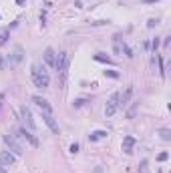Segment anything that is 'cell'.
Returning a JSON list of instances; mask_svg holds the SVG:
<instances>
[{"label":"cell","mask_w":171,"mask_h":173,"mask_svg":"<svg viewBox=\"0 0 171 173\" xmlns=\"http://www.w3.org/2000/svg\"><path fill=\"white\" fill-rule=\"evenodd\" d=\"M30 77H32L34 87H38V89H46V87H48V83H50L48 70H46V67H45V65H40V62H34V65H32Z\"/></svg>","instance_id":"6da1fadb"},{"label":"cell","mask_w":171,"mask_h":173,"mask_svg":"<svg viewBox=\"0 0 171 173\" xmlns=\"http://www.w3.org/2000/svg\"><path fill=\"white\" fill-rule=\"evenodd\" d=\"M2 141L6 143V147H8L14 155H22V153H24V145L14 137L12 133H4V135H2Z\"/></svg>","instance_id":"7a4b0ae2"},{"label":"cell","mask_w":171,"mask_h":173,"mask_svg":"<svg viewBox=\"0 0 171 173\" xmlns=\"http://www.w3.org/2000/svg\"><path fill=\"white\" fill-rule=\"evenodd\" d=\"M14 137L18 139V141H26L28 145H32V147H38V139L34 137V133H30L28 129H18L16 133H14Z\"/></svg>","instance_id":"3957f363"},{"label":"cell","mask_w":171,"mask_h":173,"mask_svg":"<svg viewBox=\"0 0 171 173\" xmlns=\"http://www.w3.org/2000/svg\"><path fill=\"white\" fill-rule=\"evenodd\" d=\"M20 117H22V123H24V129H28L30 133H36V123L32 119V113L28 107H22L20 109Z\"/></svg>","instance_id":"277c9868"},{"label":"cell","mask_w":171,"mask_h":173,"mask_svg":"<svg viewBox=\"0 0 171 173\" xmlns=\"http://www.w3.org/2000/svg\"><path fill=\"white\" fill-rule=\"evenodd\" d=\"M68 62H70V57H68L67 52H60L57 57V60H55V69L65 77L67 75V70H68Z\"/></svg>","instance_id":"5b68a950"},{"label":"cell","mask_w":171,"mask_h":173,"mask_svg":"<svg viewBox=\"0 0 171 173\" xmlns=\"http://www.w3.org/2000/svg\"><path fill=\"white\" fill-rule=\"evenodd\" d=\"M119 111V93H113V97L109 99V103L105 107V117H113Z\"/></svg>","instance_id":"8992f818"},{"label":"cell","mask_w":171,"mask_h":173,"mask_svg":"<svg viewBox=\"0 0 171 173\" xmlns=\"http://www.w3.org/2000/svg\"><path fill=\"white\" fill-rule=\"evenodd\" d=\"M22 58H24V48L16 45L14 48H12L10 57H8V62H10V67H16L18 62H22Z\"/></svg>","instance_id":"52a82bcc"},{"label":"cell","mask_w":171,"mask_h":173,"mask_svg":"<svg viewBox=\"0 0 171 173\" xmlns=\"http://www.w3.org/2000/svg\"><path fill=\"white\" fill-rule=\"evenodd\" d=\"M131 97H133V85H127L125 93H119V107H123V109H125L127 103L131 101Z\"/></svg>","instance_id":"ba28073f"},{"label":"cell","mask_w":171,"mask_h":173,"mask_svg":"<svg viewBox=\"0 0 171 173\" xmlns=\"http://www.w3.org/2000/svg\"><path fill=\"white\" fill-rule=\"evenodd\" d=\"M16 161V155L10 151H0V165L2 167H10L12 163Z\"/></svg>","instance_id":"9c48e42d"},{"label":"cell","mask_w":171,"mask_h":173,"mask_svg":"<svg viewBox=\"0 0 171 173\" xmlns=\"http://www.w3.org/2000/svg\"><path fill=\"white\" fill-rule=\"evenodd\" d=\"M32 103L40 109V113H52V109H50V105H48V101L46 99H42V97H32Z\"/></svg>","instance_id":"30bf717a"},{"label":"cell","mask_w":171,"mask_h":173,"mask_svg":"<svg viewBox=\"0 0 171 173\" xmlns=\"http://www.w3.org/2000/svg\"><path fill=\"white\" fill-rule=\"evenodd\" d=\"M42 119H45V123L48 125V129L52 133H58V123H57V119L52 117V113H42Z\"/></svg>","instance_id":"8fae6325"},{"label":"cell","mask_w":171,"mask_h":173,"mask_svg":"<svg viewBox=\"0 0 171 173\" xmlns=\"http://www.w3.org/2000/svg\"><path fill=\"white\" fill-rule=\"evenodd\" d=\"M135 143H137L135 137H125V139H123V151H125V153H133Z\"/></svg>","instance_id":"7c38bea8"},{"label":"cell","mask_w":171,"mask_h":173,"mask_svg":"<svg viewBox=\"0 0 171 173\" xmlns=\"http://www.w3.org/2000/svg\"><path fill=\"white\" fill-rule=\"evenodd\" d=\"M55 60H57V57H55V50L48 46L45 50V62L48 65V67H55Z\"/></svg>","instance_id":"4fadbf2b"},{"label":"cell","mask_w":171,"mask_h":173,"mask_svg":"<svg viewBox=\"0 0 171 173\" xmlns=\"http://www.w3.org/2000/svg\"><path fill=\"white\" fill-rule=\"evenodd\" d=\"M95 60H99V62H107V65H113V58L111 57H107V55H103V52H97V55H95Z\"/></svg>","instance_id":"5bb4252c"},{"label":"cell","mask_w":171,"mask_h":173,"mask_svg":"<svg viewBox=\"0 0 171 173\" xmlns=\"http://www.w3.org/2000/svg\"><path fill=\"white\" fill-rule=\"evenodd\" d=\"M8 36H10V30H8V28H0V46L6 45Z\"/></svg>","instance_id":"9a60e30c"},{"label":"cell","mask_w":171,"mask_h":173,"mask_svg":"<svg viewBox=\"0 0 171 173\" xmlns=\"http://www.w3.org/2000/svg\"><path fill=\"white\" fill-rule=\"evenodd\" d=\"M137 107H139V101H133V105L129 107V111H127V119H133L137 113Z\"/></svg>","instance_id":"2e32d148"},{"label":"cell","mask_w":171,"mask_h":173,"mask_svg":"<svg viewBox=\"0 0 171 173\" xmlns=\"http://www.w3.org/2000/svg\"><path fill=\"white\" fill-rule=\"evenodd\" d=\"M159 137L163 139V141H171V131L167 127H163V129H159Z\"/></svg>","instance_id":"e0dca14e"},{"label":"cell","mask_w":171,"mask_h":173,"mask_svg":"<svg viewBox=\"0 0 171 173\" xmlns=\"http://www.w3.org/2000/svg\"><path fill=\"white\" fill-rule=\"evenodd\" d=\"M103 137H107V131H95V133H91V135H89V139H91V141H97V139H103Z\"/></svg>","instance_id":"ac0fdd59"},{"label":"cell","mask_w":171,"mask_h":173,"mask_svg":"<svg viewBox=\"0 0 171 173\" xmlns=\"http://www.w3.org/2000/svg\"><path fill=\"white\" fill-rule=\"evenodd\" d=\"M105 77H111V79H119V73H117V70H105Z\"/></svg>","instance_id":"d6986e66"},{"label":"cell","mask_w":171,"mask_h":173,"mask_svg":"<svg viewBox=\"0 0 171 173\" xmlns=\"http://www.w3.org/2000/svg\"><path fill=\"white\" fill-rule=\"evenodd\" d=\"M159 75L165 79V67H163V58H161V57H159Z\"/></svg>","instance_id":"ffe728a7"},{"label":"cell","mask_w":171,"mask_h":173,"mask_svg":"<svg viewBox=\"0 0 171 173\" xmlns=\"http://www.w3.org/2000/svg\"><path fill=\"white\" fill-rule=\"evenodd\" d=\"M169 159V153H159L157 155V161H167Z\"/></svg>","instance_id":"44dd1931"},{"label":"cell","mask_w":171,"mask_h":173,"mask_svg":"<svg viewBox=\"0 0 171 173\" xmlns=\"http://www.w3.org/2000/svg\"><path fill=\"white\" fill-rule=\"evenodd\" d=\"M157 46H159V38H153V42H151V50L155 52V50H157Z\"/></svg>","instance_id":"7402d4cb"},{"label":"cell","mask_w":171,"mask_h":173,"mask_svg":"<svg viewBox=\"0 0 171 173\" xmlns=\"http://www.w3.org/2000/svg\"><path fill=\"white\" fill-rule=\"evenodd\" d=\"M85 103H87L85 99H77V101H73V105H75V107H83Z\"/></svg>","instance_id":"603a6c76"},{"label":"cell","mask_w":171,"mask_h":173,"mask_svg":"<svg viewBox=\"0 0 171 173\" xmlns=\"http://www.w3.org/2000/svg\"><path fill=\"white\" fill-rule=\"evenodd\" d=\"M68 151H70V153H73V155H75V153H77V151H79V145H77V143H73V145H70V147H68Z\"/></svg>","instance_id":"cb8c5ba5"},{"label":"cell","mask_w":171,"mask_h":173,"mask_svg":"<svg viewBox=\"0 0 171 173\" xmlns=\"http://www.w3.org/2000/svg\"><path fill=\"white\" fill-rule=\"evenodd\" d=\"M6 69V60H4V57L0 55V70H4Z\"/></svg>","instance_id":"d4e9b609"},{"label":"cell","mask_w":171,"mask_h":173,"mask_svg":"<svg viewBox=\"0 0 171 173\" xmlns=\"http://www.w3.org/2000/svg\"><path fill=\"white\" fill-rule=\"evenodd\" d=\"M141 173H147V161H141Z\"/></svg>","instance_id":"484cf974"},{"label":"cell","mask_w":171,"mask_h":173,"mask_svg":"<svg viewBox=\"0 0 171 173\" xmlns=\"http://www.w3.org/2000/svg\"><path fill=\"white\" fill-rule=\"evenodd\" d=\"M155 24H157V18H151V20H149V22H147V26H149V28H153Z\"/></svg>","instance_id":"4316f807"},{"label":"cell","mask_w":171,"mask_h":173,"mask_svg":"<svg viewBox=\"0 0 171 173\" xmlns=\"http://www.w3.org/2000/svg\"><path fill=\"white\" fill-rule=\"evenodd\" d=\"M145 4H153V2H157V0H143Z\"/></svg>","instance_id":"83f0119b"},{"label":"cell","mask_w":171,"mask_h":173,"mask_svg":"<svg viewBox=\"0 0 171 173\" xmlns=\"http://www.w3.org/2000/svg\"><path fill=\"white\" fill-rule=\"evenodd\" d=\"M24 2H26V0H16V4H20V6H22Z\"/></svg>","instance_id":"f1b7e54d"},{"label":"cell","mask_w":171,"mask_h":173,"mask_svg":"<svg viewBox=\"0 0 171 173\" xmlns=\"http://www.w3.org/2000/svg\"><path fill=\"white\" fill-rule=\"evenodd\" d=\"M0 173H6V169H4V167H2V165H0Z\"/></svg>","instance_id":"f546056e"}]
</instances>
